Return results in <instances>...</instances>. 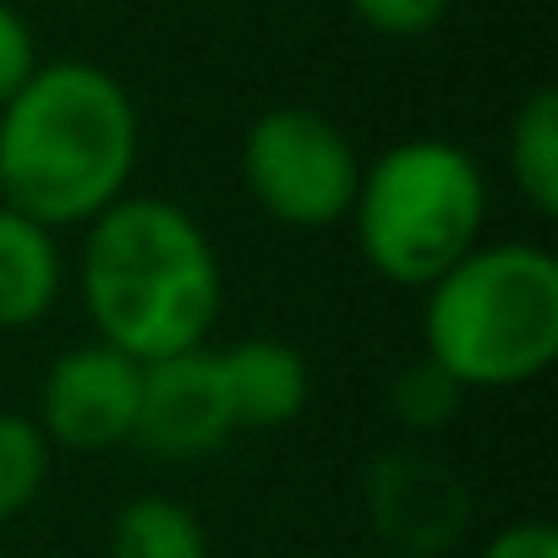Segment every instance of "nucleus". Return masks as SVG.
Wrapping results in <instances>:
<instances>
[{
  "instance_id": "nucleus-1",
  "label": "nucleus",
  "mask_w": 558,
  "mask_h": 558,
  "mask_svg": "<svg viewBox=\"0 0 558 558\" xmlns=\"http://www.w3.org/2000/svg\"><path fill=\"white\" fill-rule=\"evenodd\" d=\"M143 121L116 72L94 61H39L0 105V203L45 230L88 225L126 197Z\"/></svg>"
},
{
  "instance_id": "nucleus-2",
  "label": "nucleus",
  "mask_w": 558,
  "mask_h": 558,
  "mask_svg": "<svg viewBox=\"0 0 558 558\" xmlns=\"http://www.w3.org/2000/svg\"><path fill=\"white\" fill-rule=\"evenodd\" d=\"M77 286L99 345L165 362L208 345L225 279L208 230L170 197H116L88 219Z\"/></svg>"
},
{
  "instance_id": "nucleus-3",
  "label": "nucleus",
  "mask_w": 558,
  "mask_h": 558,
  "mask_svg": "<svg viewBox=\"0 0 558 558\" xmlns=\"http://www.w3.org/2000/svg\"><path fill=\"white\" fill-rule=\"evenodd\" d=\"M427 362L460 389H520L558 362V257L536 241H476L427 286Z\"/></svg>"
},
{
  "instance_id": "nucleus-4",
  "label": "nucleus",
  "mask_w": 558,
  "mask_h": 558,
  "mask_svg": "<svg viewBox=\"0 0 558 558\" xmlns=\"http://www.w3.org/2000/svg\"><path fill=\"white\" fill-rule=\"evenodd\" d=\"M487 225V181L449 137H405L362 165L351 230L362 263L405 291H427Z\"/></svg>"
},
{
  "instance_id": "nucleus-5",
  "label": "nucleus",
  "mask_w": 558,
  "mask_h": 558,
  "mask_svg": "<svg viewBox=\"0 0 558 558\" xmlns=\"http://www.w3.org/2000/svg\"><path fill=\"white\" fill-rule=\"evenodd\" d=\"M241 181L286 230H329L351 219L362 154L313 105H274L241 137Z\"/></svg>"
},
{
  "instance_id": "nucleus-6",
  "label": "nucleus",
  "mask_w": 558,
  "mask_h": 558,
  "mask_svg": "<svg viewBox=\"0 0 558 558\" xmlns=\"http://www.w3.org/2000/svg\"><path fill=\"white\" fill-rule=\"evenodd\" d=\"M137 395H143V362L110 351V345H77L61 351L39 384V427L50 449L72 454H105L116 444H132L137 433Z\"/></svg>"
},
{
  "instance_id": "nucleus-7",
  "label": "nucleus",
  "mask_w": 558,
  "mask_h": 558,
  "mask_svg": "<svg viewBox=\"0 0 558 558\" xmlns=\"http://www.w3.org/2000/svg\"><path fill=\"white\" fill-rule=\"evenodd\" d=\"M235 433L225 378H219V351L197 345L165 362H143V395H137V433L154 454H208Z\"/></svg>"
},
{
  "instance_id": "nucleus-8",
  "label": "nucleus",
  "mask_w": 558,
  "mask_h": 558,
  "mask_svg": "<svg viewBox=\"0 0 558 558\" xmlns=\"http://www.w3.org/2000/svg\"><path fill=\"white\" fill-rule=\"evenodd\" d=\"M367 504H373V525L384 542L405 547V553H438L460 536L465 525V487L449 476V465L427 460V454H389L373 465L367 482Z\"/></svg>"
},
{
  "instance_id": "nucleus-9",
  "label": "nucleus",
  "mask_w": 558,
  "mask_h": 558,
  "mask_svg": "<svg viewBox=\"0 0 558 558\" xmlns=\"http://www.w3.org/2000/svg\"><path fill=\"white\" fill-rule=\"evenodd\" d=\"M219 378H225V400H230V422L235 433H274L307 411L313 395V373L302 362L296 345L286 340H235L219 351Z\"/></svg>"
},
{
  "instance_id": "nucleus-10",
  "label": "nucleus",
  "mask_w": 558,
  "mask_h": 558,
  "mask_svg": "<svg viewBox=\"0 0 558 558\" xmlns=\"http://www.w3.org/2000/svg\"><path fill=\"white\" fill-rule=\"evenodd\" d=\"M61 246L56 230L0 203V335L34 329L61 302Z\"/></svg>"
},
{
  "instance_id": "nucleus-11",
  "label": "nucleus",
  "mask_w": 558,
  "mask_h": 558,
  "mask_svg": "<svg viewBox=\"0 0 558 558\" xmlns=\"http://www.w3.org/2000/svg\"><path fill=\"white\" fill-rule=\"evenodd\" d=\"M110 558H208L203 520L165 493L126 498L110 520Z\"/></svg>"
},
{
  "instance_id": "nucleus-12",
  "label": "nucleus",
  "mask_w": 558,
  "mask_h": 558,
  "mask_svg": "<svg viewBox=\"0 0 558 558\" xmlns=\"http://www.w3.org/2000/svg\"><path fill=\"white\" fill-rule=\"evenodd\" d=\"M509 170L531 214H558V94L536 88L509 121Z\"/></svg>"
},
{
  "instance_id": "nucleus-13",
  "label": "nucleus",
  "mask_w": 558,
  "mask_h": 558,
  "mask_svg": "<svg viewBox=\"0 0 558 558\" xmlns=\"http://www.w3.org/2000/svg\"><path fill=\"white\" fill-rule=\"evenodd\" d=\"M50 438L28 411H0V525H12L50 482Z\"/></svg>"
},
{
  "instance_id": "nucleus-14",
  "label": "nucleus",
  "mask_w": 558,
  "mask_h": 558,
  "mask_svg": "<svg viewBox=\"0 0 558 558\" xmlns=\"http://www.w3.org/2000/svg\"><path fill=\"white\" fill-rule=\"evenodd\" d=\"M460 395H465V389H460L454 378H444L433 362H416V367H405L400 384H395V416H400L405 427H416V433H433V427H444V422L454 416Z\"/></svg>"
},
{
  "instance_id": "nucleus-15",
  "label": "nucleus",
  "mask_w": 558,
  "mask_h": 558,
  "mask_svg": "<svg viewBox=\"0 0 558 558\" xmlns=\"http://www.w3.org/2000/svg\"><path fill=\"white\" fill-rule=\"evenodd\" d=\"M351 12L384 39H422L444 23L449 0H351Z\"/></svg>"
},
{
  "instance_id": "nucleus-16",
  "label": "nucleus",
  "mask_w": 558,
  "mask_h": 558,
  "mask_svg": "<svg viewBox=\"0 0 558 558\" xmlns=\"http://www.w3.org/2000/svg\"><path fill=\"white\" fill-rule=\"evenodd\" d=\"M39 66V45H34V28L28 17L12 7V0H0V105H7Z\"/></svg>"
},
{
  "instance_id": "nucleus-17",
  "label": "nucleus",
  "mask_w": 558,
  "mask_h": 558,
  "mask_svg": "<svg viewBox=\"0 0 558 558\" xmlns=\"http://www.w3.org/2000/svg\"><path fill=\"white\" fill-rule=\"evenodd\" d=\"M482 558H558V531L547 520H514V525L493 531Z\"/></svg>"
}]
</instances>
